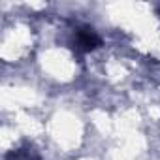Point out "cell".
<instances>
[{"mask_svg": "<svg viewBox=\"0 0 160 160\" xmlns=\"http://www.w3.org/2000/svg\"><path fill=\"white\" fill-rule=\"evenodd\" d=\"M158 15H160V6H158Z\"/></svg>", "mask_w": 160, "mask_h": 160, "instance_id": "cell-3", "label": "cell"}, {"mask_svg": "<svg viewBox=\"0 0 160 160\" xmlns=\"http://www.w3.org/2000/svg\"><path fill=\"white\" fill-rule=\"evenodd\" d=\"M6 160H42V156L38 154V151L32 145H21L13 151H10L6 154Z\"/></svg>", "mask_w": 160, "mask_h": 160, "instance_id": "cell-2", "label": "cell"}, {"mask_svg": "<svg viewBox=\"0 0 160 160\" xmlns=\"http://www.w3.org/2000/svg\"><path fill=\"white\" fill-rule=\"evenodd\" d=\"M102 45V38L89 25H77L72 30V47L77 53H91Z\"/></svg>", "mask_w": 160, "mask_h": 160, "instance_id": "cell-1", "label": "cell"}]
</instances>
